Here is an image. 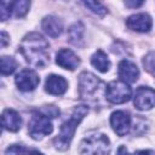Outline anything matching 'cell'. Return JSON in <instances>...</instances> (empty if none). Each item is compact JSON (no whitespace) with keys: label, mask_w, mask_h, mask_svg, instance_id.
I'll return each mask as SVG.
<instances>
[{"label":"cell","mask_w":155,"mask_h":155,"mask_svg":"<svg viewBox=\"0 0 155 155\" xmlns=\"http://www.w3.org/2000/svg\"><path fill=\"white\" fill-rule=\"evenodd\" d=\"M117 75L120 78V80H122L127 84H132L138 80L139 70L133 62H131L128 59H124L119 63Z\"/></svg>","instance_id":"cell-11"},{"label":"cell","mask_w":155,"mask_h":155,"mask_svg":"<svg viewBox=\"0 0 155 155\" xmlns=\"http://www.w3.org/2000/svg\"><path fill=\"white\" fill-rule=\"evenodd\" d=\"M10 16H11V11H10V8H7L5 1L1 0V21H6Z\"/></svg>","instance_id":"cell-25"},{"label":"cell","mask_w":155,"mask_h":155,"mask_svg":"<svg viewBox=\"0 0 155 155\" xmlns=\"http://www.w3.org/2000/svg\"><path fill=\"white\" fill-rule=\"evenodd\" d=\"M107 86L96 75L88 71H84L79 76V94L80 98L86 101L88 104L97 105L103 101L105 96Z\"/></svg>","instance_id":"cell-2"},{"label":"cell","mask_w":155,"mask_h":155,"mask_svg":"<svg viewBox=\"0 0 155 155\" xmlns=\"http://www.w3.org/2000/svg\"><path fill=\"white\" fill-rule=\"evenodd\" d=\"M15 82L17 85V87L23 91V92H29L33 91L40 82V79L38 76V74L34 70L30 69H23L22 71H19L16 78H15Z\"/></svg>","instance_id":"cell-8"},{"label":"cell","mask_w":155,"mask_h":155,"mask_svg":"<svg viewBox=\"0 0 155 155\" xmlns=\"http://www.w3.org/2000/svg\"><path fill=\"white\" fill-rule=\"evenodd\" d=\"M91 64L99 70L101 73H107L110 68V61L108 58V56L102 51V50H97L92 57H91Z\"/></svg>","instance_id":"cell-16"},{"label":"cell","mask_w":155,"mask_h":155,"mask_svg":"<svg viewBox=\"0 0 155 155\" xmlns=\"http://www.w3.org/2000/svg\"><path fill=\"white\" fill-rule=\"evenodd\" d=\"M1 124L4 130H7L10 132H17L22 126V117L16 110L6 109L1 115Z\"/></svg>","instance_id":"cell-14"},{"label":"cell","mask_w":155,"mask_h":155,"mask_svg":"<svg viewBox=\"0 0 155 155\" xmlns=\"http://www.w3.org/2000/svg\"><path fill=\"white\" fill-rule=\"evenodd\" d=\"M41 27L44 31L51 38H58L63 31V23L54 16H47L42 19Z\"/></svg>","instance_id":"cell-15"},{"label":"cell","mask_w":155,"mask_h":155,"mask_svg":"<svg viewBox=\"0 0 155 155\" xmlns=\"http://www.w3.org/2000/svg\"><path fill=\"white\" fill-rule=\"evenodd\" d=\"M68 88V82L63 76L59 75H48L45 82V90L50 94L53 96H61L63 94Z\"/></svg>","instance_id":"cell-13"},{"label":"cell","mask_w":155,"mask_h":155,"mask_svg":"<svg viewBox=\"0 0 155 155\" xmlns=\"http://www.w3.org/2000/svg\"><path fill=\"white\" fill-rule=\"evenodd\" d=\"M109 139L103 133H91L85 137L80 144V153L82 154H107L109 153Z\"/></svg>","instance_id":"cell-4"},{"label":"cell","mask_w":155,"mask_h":155,"mask_svg":"<svg viewBox=\"0 0 155 155\" xmlns=\"http://www.w3.org/2000/svg\"><path fill=\"white\" fill-rule=\"evenodd\" d=\"M81 1L90 11H92L94 15H97L99 17H103L107 13V8L102 5V2L99 0H81Z\"/></svg>","instance_id":"cell-19"},{"label":"cell","mask_w":155,"mask_h":155,"mask_svg":"<svg viewBox=\"0 0 155 155\" xmlns=\"http://www.w3.org/2000/svg\"><path fill=\"white\" fill-rule=\"evenodd\" d=\"M30 7V0H11L8 4V8L12 15L16 17H24Z\"/></svg>","instance_id":"cell-17"},{"label":"cell","mask_w":155,"mask_h":155,"mask_svg":"<svg viewBox=\"0 0 155 155\" xmlns=\"http://www.w3.org/2000/svg\"><path fill=\"white\" fill-rule=\"evenodd\" d=\"M126 25L133 31L147 33L150 30L153 25V21L150 16L147 13H136V15L130 16L126 19Z\"/></svg>","instance_id":"cell-10"},{"label":"cell","mask_w":155,"mask_h":155,"mask_svg":"<svg viewBox=\"0 0 155 155\" xmlns=\"http://www.w3.org/2000/svg\"><path fill=\"white\" fill-rule=\"evenodd\" d=\"M133 105L138 110H149L155 107V90L140 86L133 96Z\"/></svg>","instance_id":"cell-7"},{"label":"cell","mask_w":155,"mask_h":155,"mask_svg":"<svg viewBox=\"0 0 155 155\" xmlns=\"http://www.w3.org/2000/svg\"><path fill=\"white\" fill-rule=\"evenodd\" d=\"M143 65L151 75L155 76V52H150L144 57Z\"/></svg>","instance_id":"cell-21"},{"label":"cell","mask_w":155,"mask_h":155,"mask_svg":"<svg viewBox=\"0 0 155 155\" xmlns=\"http://www.w3.org/2000/svg\"><path fill=\"white\" fill-rule=\"evenodd\" d=\"M19 51L27 63L34 68H44L50 62L48 42L39 33L27 34L21 41Z\"/></svg>","instance_id":"cell-1"},{"label":"cell","mask_w":155,"mask_h":155,"mask_svg":"<svg viewBox=\"0 0 155 155\" xmlns=\"http://www.w3.org/2000/svg\"><path fill=\"white\" fill-rule=\"evenodd\" d=\"M53 131V125L50 121L48 116L44 115L42 113H40L39 110L35 111L33 114V116L30 117V121L28 124V132L29 136L35 139L39 140L45 136H48L51 132Z\"/></svg>","instance_id":"cell-5"},{"label":"cell","mask_w":155,"mask_h":155,"mask_svg":"<svg viewBox=\"0 0 155 155\" xmlns=\"http://www.w3.org/2000/svg\"><path fill=\"white\" fill-rule=\"evenodd\" d=\"M8 42V39H7V34L5 31H1V47H5Z\"/></svg>","instance_id":"cell-26"},{"label":"cell","mask_w":155,"mask_h":155,"mask_svg":"<svg viewBox=\"0 0 155 155\" xmlns=\"http://www.w3.org/2000/svg\"><path fill=\"white\" fill-rule=\"evenodd\" d=\"M39 111L42 113L44 115L48 116V117H56L59 115V109H57L54 105H46V107L41 108Z\"/></svg>","instance_id":"cell-23"},{"label":"cell","mask_w":155,"mask_h":155,"mask_svg":"<svg viewBox=\"0 0 155 155\" xmlns=\"http://www.w3.org/2000/svg\"><path fill=\"white\" fill-rule=\"evenodd\" d=\"M124 2L128 8H137L143 5L144 0H124Z\"/></svg>","instance_id":"cell-24"},{"label":"cell","mask_w":155,"mask_h":155,"mask_svg":"<svg viewBox=\"0 0 155 155\" xmlns=\"http://www.w3.org/2000/svg\"><path fill=\"white\" fill-rule=\"evenodd\" d=\"M56 63L64 69L74 70L80 64V59L73 51H70L68 48H62L58 51V53L56 56Z\"/></svg>","instance_id":"cell-12"},{"label":"cell","mask_w":155,"mask_h":155,"mask_svg":"<svg viewBox=\"0 0 155 155\" xmlns=\"http://www.w3.org/2000/svg\"><path fill=\"white\" fill-rule=\"evenodd\" d=\"M88 113V108L86 105H78L75 107L73 114L70 115V117L68 120H65L62 126H61V131H59V134L54 138L53 140V144L57 149L59 150H65L73 137H74V133L76 131V127L81 122V120L85 117V115Z\"/></svg>","instance_id":"cell-3"},{"label":"cell","mask_w":155,"mask_h":155,"mask_svg":"<svg viewBox=\"0 0 155 155\" xmlns=\"http://www.w3.org/2000/svg\"><path fill=\"white\" fill-rule=\"evenodd\" d=\"M132 96V90L127 82L119 80L111 81L105 88V97L113 104H122L127 102Z\"/></svg>","instance_id":"cell-6"},{"label":"cell","mask_w":155,"mask_h":155,"mask_svg":"<svg viewBox=\"0 0 155 155\" xmlns=\"http://www.w3.org/2000/svg\"><path fill=\"white\" fill-rule=\"evenodd\" d=\"M84 33L85 27L81 22H76L68 29V40L74 45H80L84 38Z\"/></svg>","instance_id":"cell-18"},{"label":"cell","mask_w":155,"mask_h":155,"mask_svg":"<svg viewBox=\"0 0 155 155\" xmlns=\"http://www.w3.org/2000/svg\"><path fill=\"white\" fill-rule=\"evenodd\" d=\"M131 115L124 110H117L114 111L110 116V125L114 130V132L122 137L126 133H128L130 128H131Z\"/></svg>","instance_id":"cell-9"},{"label":"cell","mask_w":155,"mask_h":155,"mask_svg":"<svg viewBox=\"0 0 155 155\" xmlns=\"http://www.w3.org/2000/svg\"><path fill=\"white\" fill-rule=\"evenodd\" d=\"M31 151L38 153V150L28 149V148H24L23 145H12L6 149V154H21V153H31Z\"/></svg>","instance_id":"cell-22"},{"label":"cell","mask_w":155,"mask_h":155,"mask_svg":"<svg viewBox=\"0 0 155 155\" xmlns=\"http://www.w3.org/2000/svg\"><path fill=\"white\" fill-rule=\"evenodd\" d=\"M17 68V63L15 61V58L8 57V56H2L1 57V74L2 75H10L12 74Z\"/></svg>","instance_id":"cell-20"}]
</instances>
